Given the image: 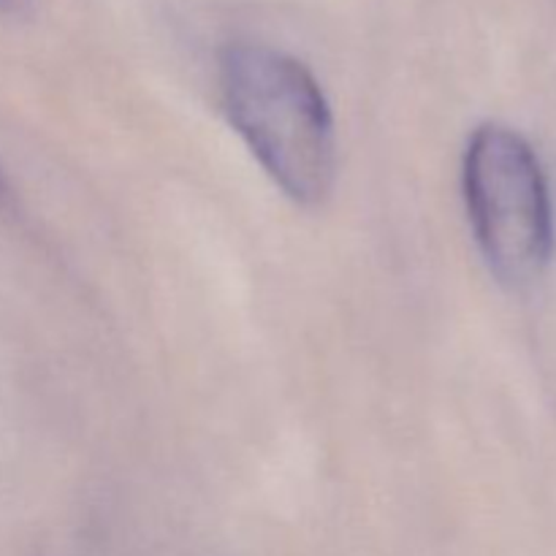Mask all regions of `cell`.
Listing matches in <instances>:
<instances>
[{"label": "cell", "instance_id": "obj_1", "mask_svg": "<svg viewBox=\"0 0 556 556\" xmlns=\"http://www.w3.org/2000/svg\"><path fill=\"white\" fill-rule=\"evenodd\" d=\"M223 109L271 182L318 206L337 177L334 117L302 60L264 43H233L220 58Z\"/></svg>", "mask_w": 556, "mask_h": 556}, {"label": "cell", "instance_id": "obj_2", "mask_svg": "<svg viewBox=\"0 0 556 556\" xmlns=\"http://www.w3.org/2000/svg\"><path fill=\"white\" fill-rule=\"evenodd\" d=\"M462 182L492 275L508 288L535 282L554 253V210L530 141L508 125H481L467 144Z\"/></svg>", "mask_w": 556, "mask_h": 556}, {"label": "cell", "instance_id": "obj_3", "mask_svg": "<svg viewBox=\"0 0 556 556\" xmlns=\"http://www.w3.org/2000/svg\"><path fill=\"white\" fill-rule=\"evenodd\" d=\"M33 0H0V14H22Z\"/></svg>", "mask_w": 556, "mask_h": 556}]
</instances>
